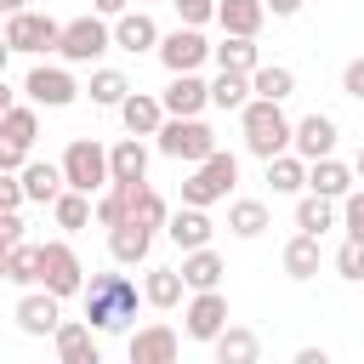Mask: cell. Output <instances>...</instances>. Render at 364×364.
Listing matches in <instances>:
<instances>
[{
	"mask_svg": "<svg viewBox=\"0 0 364 364\" xmlns=\"http://www.w3.org/2000/svg\"><path fill=\"white\" fill-rule=\"evenodd\" d=\"M131 318H136V284L125 273H91V284H85V324L97 336H114Z\"/></svg>",
	"mask_w": 364,
	"mask_h": 364,
	"instance_id": "1",
	"label": "cell"
},
{
	"mask_svg": "<svg viewBox=\"0 0 364 364\" xmlns=\"http://www.w3.org/2000/svg\"><path fill=\"white\" fill-rule=\"evenodd\" d=\"M239 125H245V148H250L256 159H273V154H284V148L296 142V125L284 119V108H279L273 97H250V102L239 108Z\"/></svg>",
	"mask_w": 364,
	"mask_h": 364,
	"instance_id": "2",
	"label": "cell"
},
{
	"mask_svg": "<svg viewBox=\"0 0 364 364\" xmlns=\"http://www.w3.org/2000/svg\"><path fill=\"white\" fill-rule=\"evenodd\" d=\"M159 154H165V159H188V165H199V159L216 154V131H210L199 114H171V119L159 125Z\"/></svg>",
	"mask_w": 364,
	"mask_h": 364,
	"instance_id": "3",
	"label": "cell"
},
{
	"mask_svg": "<svg viewBox=\"0 0 364 364\" xmlns=\"http://www.w3.org/2000/svg\"><path fill=\"white\" fill-rule=\"evenodd\" d=\"M63 176H68V188H80V193H97V188H108V182H114L108 148H102L97 136H74V142L63 148Z\"/></svg>",
	"mask_w": 364,
	"mask_h": 364,
	"instance_id": "4",
	"label": "cell"
},
{
	"mask_svg": "<svg viewBox=\"0 0 364 364\" xmlns=\"http://www.w3.org/2000/svg\"><path fill=\"white\" fill-rule=\"evenodd\" d=\"M233 182H239V159L233 154H210V159H199V171L182 182V205H216V199H228L233 193Z\"/></svg>",
	"mask_w": 364,
	"mask_h": 364,
	"instance_id": "5",
	"label": "cell"
},
{
	"mask_svg": "<svg viewBox=\"0 0 364 364\" xmlns=\"http://www.w3.org/2000/svg\"><path fill=\"white\" fill-rule=\"evenodd\" d=\"M63 46V23L46 11H6V51H57Z\"/></svg>",
	"mask_w": 364,
	"mask_h": 364,
	"instance_id": "6",
	"label": "cell"
},
{
	"mask_svg": "<svg viewBox=\"0 0 364 364\" xmlns=\"http://www.w3.org/2000/svg\"><path fill=\"white\" fill-rule=\"evenodd\" d=\"M40 284L57 296H85V267H80L74 245H63V239L40 245Z\"/></svg>",
	"mask_w": 364,
	"mask_h": 364,
	"instance_id": "7",
	"label": "cell"
},
{
	"mask_svg": "<svg viewBox=\"0 0 364 364\" xmlns=\"http://www.w3.org/2000/svg\"><path fill=\"white\" fill-rule=\"evenodd\" d=\"M114 46V28L102 23V11H91V17H74V23H63V57L68 63H97L102 51Z\"/></svg>",
	"mask_w": 364,
	"mask_h": 364,
	"instance_id": "8",
	"label": "cell"
},
{
	"mask_svg": "<svg viewBox=\"0 0 364 364\" xmlns=\"http://www.w3.org/2000/svg\"><path fill=\"white\" fill-rule=\"evenodd\" d=\"M205 57H210V46H205V34H199L193 23H182V28H171V34L159 40V63H165L171 74H193Z\"/></svg>",
	"mask_w": 364,
	"mask_h": 364,
	"instance_id": "9",
	"label": "cell"
},
{
	"mask_svg": "<svg viewBox=\"0 0 364 364\" xmlns=\"http://www.w3.org/2000/svg\"><path fill=\"white\" fill-rule=\"evenodd\" d=\"M11 318H17L23 336H57V324H63V296H57V290H34V296L17 301Z\"/></svg>",
	"mask_w": 364,
	"mask_h": 364,
	"instance_id": "10",
	"label": "cell"
},
{
	"mask_svg": "<svg viewBox=\"0 0 364 364\" xmlns=\"http://www.w3.org/2000/svg\"><path fill=\"white\" fill-rule=\"evenodd\" d=\"M188 336L193 341H216L222 330H228V296L222 290H193V301H188Z\"/></svg>",
	"mask_w": 364,
	"mask_h": 364,
	"instance_id": "11",
	"label": "cell"
},
{
	"mask_svg": "<svg viewBox=\"0 0 364 364\" xmlns=\"http://www.w3.org/2000/svg\"><path fill=\"white\" fill-rule=\"evenodd\" d=\"M23 91L40 102V108H68L74 97H80V85H74V74L68 68H28V80H23Z\"/></svg>",
	"mask_w": 364,
	"mask_h": 364,
	"instance_id": "12",
	"label": "cell"
},
{
	"mask_svg": "<svg viewBox=\"0 0 364 364\" xmlns=\"http://www.w3.org/2000/svg\"><path fill=\"white\" fill-rule=\"evenodd\" d=\"M176 353H182V341L171 324H142L131 336V364H176Z\"/></svg>",
	"mask_w": 364,
	"mask_h": 364,
	"instance_id": "13",
	"label": "cell"
},
{
	"mask_svg": "<svg viewBox=\"0 0 364 364\" xmlns=\"http://www.w3.org/2000/svg\"><path fill=\"white\" fill-rule=\"evenodd\" d=\"M159 40H165V34H159V23H154L142 6L114 17V46H119V51H159Z\"/></svg>",
	"mask_w": 364,
	"mask_h": 364,
	"instance_id": "14",
	"label": "cell"
},
{
	"mask_svg": "<svg viewBox=\"0 0 364 364\" xmlns=\"http://www.w3.org/2000/svg\"><path fill=\"white\" fill-rule=\"evenodd\" d=\"M119 119H125V131H131V136H159V125H165L171 114H165V97L131 91V97L119 102Z\"/></svg>",
	"mask_w": 364,
	"mask_h": 364,
	"instance_id": "15",
	"label": "cell"
},
{
	"mask_svg": "<svg viewBox=\"0 0 364 364\" xmlns=\"http://www.w3.org/2000/svg\"><path fill=\"white\" fill-rule=\"evenodd\" d=\"M307 165L313 159H330L336 154V119L330 114H307V119H296V142H290Z\"/></svg>",
	"mask_w": 364,
	"mask_h": 364,
	"instance_id": "16",
	"label": "cell"
},
{
	"mask_svg": "<svg viewBox=\"0 0 364 364\" xmlns=\"http://www.w3.org/2000/svg\"><path fill=\"white\" fill-rule=\"evenodd\" d=\"M148 245H154V228L148 222H119V228H108V256L119 262V267H136V262H148Z\"/></svg>",
	"mask_w": 364,
	"mask_h": 364,
	"instance_id": "17",
	"label": "cell"
},
{
	"mask_svg": "<svg viewBox=\"0 0 364 364\" xmlns=\"http://www.w3.org/2000/svg\"><path fill=\"white\" fill-rule=\"evenodd\" d=\"M51 341H57V358H63V364H102V347H97L91 324H74V318H63Z\"/></svg>",
	"mask_w": 364,
	"mask_h": 364,
	"instance_id": "18",
	"label": "cell"
},
{
	"mask_svg": "<svg viewBox=\"0 0 364 364\" xmlns=\"http://www.w3.org/2000/svg\"><path fill=\"white\" fill-rule=\"evenodd\" d=\"M165 233H171L176 250H199V245H210V216H205V205H182V210H171Z\"/></svg>",
	"mask_w": 364,
	"mask_h": 364,
	"instance_id": "19",
	"label": "cell"
},
{
	"mask_svg": "<svg viewBox=\"0 0 364 364\" xmlns=\"http://www.w3.org/2000/svg\"><path fill=\"white\" fill-rule=\"evenodd\" d=\"M353 176H358V171H353V165H341L336 154L307 165V188H313V193H324V199H347V193H353Z\"/></svg>",
	"mask_w": 364,
	"mask_h": 364,
	"instance_id": "20",
	"label": "cell"
},
{
	"mask_svg": "<svg viewBox=\"0 0 364 364\" xmlns=\"http://www.w3.org/2000/svg\"><path fill=\"white\" fill-rule=\"evenodd\" d=\"M210 347H216V364H256L262 358V336L245 330V324H228Z\"/></svg>",
	"mask_w": 364,
	"mask_h": 364,
	"instance_id": "21",
	"label": "cell"
},
{
	"mask_svg": "<svg viewBox=\"0 0 364 364\" xmlns=\"http://www.w3.org/2000/svg\"><path fill=\"white\" fill-rule=\"evenodd\" d=\"M210 102V85L199 80V74H171V85H165V114H199Z\"/></svg>",
	"mask_w": 364,
	"mask_h": 364,
	"instance_id": "22",
	"label": "cell"
},
{
	"mask_svg": "<svg viewBox=\"0 0 364 364\" xmlns=\"http://www.w3.org/2000/svg\"><path fill=\"white\" fill-rule=\"evenodd\" d=\"M17 176H23V188H28V199H34V205H51V199L68 188L63 165H51V159H34V165H23Z\"/></svg>",
	"mask_w": 364,
	"mask_h": 364,
	"instance_id": "23",
	"label": "cell"
},
{
	"mask_svg": "<svg viewBox=\"0 0 364 364\" xmlns=\"http://www.w3.org/2000/svg\"><path fill=\"white\" fill-rule=\"evenodd\" d=\"M222 256L210 250V245H199V250H182V279H188V290H216L222 284Z\"/></svg>",
	"mask_w": 364,
	"mask_h": 364,
	"instance_id": "24",
	"label": "cell"
},
{
	"mask_svg": "<svg viewBox=\"0 0 364 364\" xmlns=\"http://www.w3.org/2000/svg\"><path fill=\"white\" fill-rule=\"evenodd\" d=\"M182 290H188V279H182V267H148V279H142V301L148 307H176L182 301Z\"/></svg>",
	"mask_w": 364,
	"mask_h": 364,
	"instance_id": "25",
	"label": "cell"
},
{
	"mask_svg": "<svg viewBox=\"0 0 364 364\" xmlns=\"http://www.w3.org/2000/svg\"><path fill=\"white\" fill-rule=\"evenodd\" d=\"M210 57H216L222 68H239V74H256V68H262L256 34H222V46H210Z\"/></svg>",
	"mask_w": 364,
	"mask_h": 364,
	"instance_id": "26",
	"label": "cell"
},
{
	"mask_svg": "<svg viewBox=\"0 0 364 364\" xmlns=\"http://www.w3.org/2000/svg\"><path fill=\"white\" fill-rule=\"evenodd\" d=\"M108 165H114V182H148V148L142 136H125L108 148Z\"/></svg>",
	"mask_w": 364,
	"mask_h": 364,
	"instance_id": "27",
	"label": "cell"
},
{
	"mask_svg": "<svg viewBox=\"0 0 364 364\" xmlns=\"http://www.w3.org/2000/svg\"><path fill=\"white\" fill-rule=\"evenodd\" d=\"M262 17H267V0H222V6H216L222 34H256Z\"/></svg>",
	"mask_w": 364,
	"mask_h": 364,
	"instance_id": "28",
	"label": "cell"
},
{
	"mask_svg": "<svg viewBox=\"0 0 364 364\" xmlns=\"http://www.w3.org/2000/svg\"><path fill=\"white\" fill-rule=\"evenodd\" d=\"M0 273H6V284H40V245H6V256H0Z\"/></svg>",
	"mask_w": 364,
	"mask_h": 364,
	"instance_id": "29",
	"label": "cell"
},
{
	"mask_svg": "<svg viewBox=\"0 0 364 364\" xmlns=\"http://www.w3.org/2000/svg\"><path fill=\"white\" fill-rule=\"evenodd\" d=\"M318 262H324L318 233H296V239L284 245V273H290V279H313V273H318Z\"/></svg>",
	"mask_w": 364,
	"mask_h": 364,
	"instance_id": "30",
	"label": "cell"
},
{
	"mask_svg": "<svg viewBox=\"0 0 364 364\" xmlns=\"http://www.w3.org/2000/svg\"><path fill=\"white\" fill-rule=\"evenodd\" d=\"M256 97V85H250V74H239V68H222L216 80H210V102L216 108H245Z\"/></svg>",
	"mask_w": 364,
	"mask_h": 364,
	"instance_id": "31",
	"label": "cell"
},
{
	"mask_svg": "<svg viewBox=\"0 0 364 364\" xmlns=\"http://www.w3.org/2000/svg\"><path fill=\"white\" fill-rule=\"evenodd\" d=\"M267 182H273V193H301L307 188V159L301 154H273L267 159Z\"/></svg>",
	"mask_w": 364,
	"mask_h": 364,
	"instance_id": "32",
	"label": "cell"
},
{
	"mask_svg": "<svg viewBox=\"0 0 364 364\" xmlns=\"http://www.w3.org/2000/svg\"><path fill=\"white\" fill-rule=\"evenodd\" d=\"M0 136L17 142V148H28V142L40 136V114L23 108V102H6V114H0Z\"/></svg>",
	"mask_w": 364,
	"mask_h": 364,
	"instance_id": "33",
	"label": "cell"
},
{
	"mask_svg": "<svg viewBox=\"0 0 364 364\" xmlns=\"http://www.w3.org/2000/svg\"><path fill=\"white\" fill-rule=\"evenodd\" d=\"M51 216H57V228L80 233V228L91 222V193H80V188H63V193L51 199Z\"/></svg>",
	"mask_w": 364,
	"mask_h": 364,
	"instance_id": "34",
	"label": "cell"
},
{
	"mask_svg": "<svg viewBox=\"0 0 364 364\" xmlns=\"http://www.w3.org/2000/svg\"><path fill=\"white\" fill-rule=\"evenodd\" d=\"M228 228H233L239 239H262V233H267V205H262V199H233V205H228Z\"/></svg>",
	"mask_w": 364,
	"mask_h": 364,
	"instance_id": "35",
	"label": "cell"
},
{
	"mask_svg": "<svg viewBox=\"0 0 364 364\" xmlns=\"http://www.w3.org/2000/svg\"><path fill=\"white\" fill-rule=\"evenodd\" d=\"M296 228H301V233H324V228H336V199H324V193L307 188V199L296 205Z\"/></svg>",
	"mask_w": 364,
	"mask_h": 364,
	"instance_id": "36",
	"label": "cell"
},
{
	"mask_svg": "<svg viewBox=\"0 0 364 364\" xmlns=\"http://www.w3.org/2000/svg\"><path fill=\"white\" fill-rule=\"evenodd\" d=\"M250 85H256V97H273V102H284V97L296 91V74H290L284 63H262V68L250 74Z\"/></svg>",
	"mask_w": 364,
	"mask_h": 364,
	"instance_id": "37",
	"label": "cell"
},
{
	"mask_svg": "<svg viewBox=\"0 0 364 364\" xmlns=\"http://www.w3.org/2000/svg\"><path fill=\"white\" fill-rule=\"evenodd\" d=\"M131 97V80L119 74V68H97L91 74V102H102V108H119Z\"/></svg>",
	"mask_w": 364,
	"mask_h": 364,
	"instance_id": "38",
	"label": "cell"
},
{
	"mask_svg": "<svg viewBox=\"0 0 364 364\" xmlns=\"http://www.w3.org/2000/svg\"><path fill=\"white\" fill-rule=\"evenodd\" d=\"M131 216H136V222H148V228H165V222H171V210H165V199H159V193H154L148 182L136 188V205H131Z\"/></svg>",
	"mask_w": 364,
	"mask_h": 364,
	"instance_id": "39",
	"label": "cell"
},
{
	"mask_svg": "<svg viewBox=\"0 0 364 364\" xmlns=\"http://www.w3.org/2000/svg\"><path fill=\"white\" fill-rule=\"evenodd\" d=\"M336 273L353 279V284H364V239H347V245L336 250Z\"/></svg>",
	"mask_w": 364,
	"mask_h": 364,
	"instance_id": "40",
	"label": "cell"
},
{
	"mask_svg": "<svg viewBox=\"0 0 364 364\" xmlns=\"http://www.w3.org/2000/svg\"><path fill=\"white\" fill-rule=\"evenodd\" d=\"M341 228H347V239H364V188H353L341 199Z\"/></svg>",
	"mask_w": 364,
	"mask_h": 364,
	"instance_id": "41",
	"label": "cell"
},
{
	"mask_svg": "<svg viewBox=\"0 0 364 364\" xmlns=\"http://www.w3.org/2000/svg\"><path fill=\"white\" fill-rule=\"evenodd\" d=\"M171 6H176V17H182V23H193V28H199V23H210V17H216V6H222V0H171Z\"/></svg>",
	"mask_w": 364,
	"mask_h": 364,
	"instance_id": "42",
	"label": "cell"
},
{
	"mask_svg": "<svg viewBox=\"0 0 364 364\" xmlns=\"http://www.w3.org/2000/svg\"><path fill=\"white\" fill-rule=\"evenodd\" d=\"M341 91H347V97H358V102H364V57H353V63H347V68H341Z\"/></svg>",
	"mask_w": 364,
	"mask_h": 364,
	"instance_id": "43",
	"label": "cell"
},
{
	"mask_svg": "<svg viewBox=\"0 0 364 364\" xmlns=\"http://www.w3.org/2000/svg\"><path fill=\"white\" fill-rule=\"evenodd\" d=\"M17 239H23V216H17V210H6V216H0V250H6V245H17Z\"/></svg>",
	"mask_w": 364,
	"mask_h": 364,
	"instance_id": "44",
	"label": "cell"
},
{
	"mask_svg": "<svg viewBox=\"0 0 364 364\" xmlns=\"http://www.w3.org/2000/svg\"><path fill=\"white\" fill-rule=\"evenodd\" d=\"M23 165H28V148L6 142V148H0V171H23Z\"/></svg>",
	"mask_w": 364,
	"mask_h": 364,
	"instance_id": "45",
	"label": "cell"
},
{
	"mask_svg": "<svg viewBox=\"0 0 364 364\" xmlns=\"http://www.w3.org/2000/svg\"><path fill=\"white\" fill-rule=\"evenodd\" d=\"M296 364H330V353H324V347H301V353H296Z\"/></svg>",
	"mask_w": 364,
	"mask_h": 364,
	"instance_id": "46",
	"label": "cell"
},
{
	"mask_svg": "<svg viewBox=\"0 0 364 364\" xmlns=\"http://www.w3.org/2000/svg\"><path fill=\"white\" fill-rule=\"evenodd\" d=\"M267 11H273V17H296V11H301V0H267Z\"/></svg>",
	"mask_w": 364,
	"mask_h": 364,
	"instance_id": "47",
	"label": "cell"
},
{
	"mask_svg": "<svg viewBox=\"0 0 364 364\" xmlns=\"http://www.w3.org/2000/svg\"><path fill=\"white\" fill-rule=\"evenodd\" d=\"M131 0H91V11H102V17H119Z\"/></svg>",
	"mask_w": 364,
	"mask_h": 364,
	"instance_id": "48",
	"label": "cell"
},
{
	"mask_svg": "<svg viewBox=\"0 0 364 364\" xmlns=\"http://www.w3.org/2000/svg\"><path fill=\"white\" fill-rule=\"evenodd\" d=\"M0 6H6V11H28V0H0Z\"/></svg>",
	"mask_w": 364,
	"mask_h": 364,
	"instance_id": "49",
	"label": "cell"
},
{
	"mask_svg": "<svg viewBox=\"0 0 364 364\" xmlns=\"http://www.w3.org/2000/svg\"><path fill=\"white\" fill-rule=\"evenodd\" d=\"M353 171H358V176H364V142H358V159H353Z\"/></svg>",
	"mask_w": 364,
	"mask_h": 364,
	"instance_id": "50",
	"label": "cell"
},
{
	"mask_svg": "<svg viewBox=\"0 0 364 364\" xmlns=\"http://www.w3.org/2000/svg\"><path fill=\"white\" fill-rule=\"evenodd\" d=\"M136 6H148V0H136Z\"/></svg>",
	"mask_w": 364,
	"mask_h": 364,
	"instance_id": "51",
	"label": "cell"
}]
</instances>
